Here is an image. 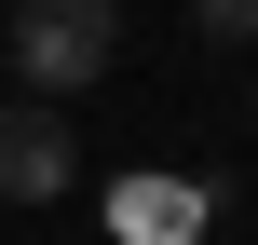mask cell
Listing matches in <instances>:
<instances>
[{
	"label": "cell",
	"instance_id": "cell-1",
	"mask_svg": "<svg viewBox=\"0 0 258 245\" xmlns=\"http://www.w3.org/2000/svg\"><path fill=\"white\" fill-rule=\"evenodd\" d=\"M0 55H14V82H27L41 109H54V95H95L109 55H122V0H14Z\"/></svg>",
	"mask_w": 258,
	"mask_h": 245
},
{
	"label": "cell",
	"instance_id": "cell-2",
	"mask_svg": "<svg viewBox=\"0 0 258 245\" xmlns=\"http://www.w3.org/2000/svg\"><path fill=\"white\" fill-rule=\"evenodd\" d=\"M68 177H82V136H68V109H0V205H68Z\"/></svg>",
	"mask_w": 258,
	"mask_h": 245
},
{
	"label": "cell",
	"instance_id": "cell-3",
	"mask_svg": "<svg viewBox=\"0 0 258 245\" xmlns=\"http://www.w3.org/2000/svg\"><path fill=\"white\" fill-rule=\"evenodd\" d=\"M204 14V41H258V0H190Z\"/></svg>",
	"mask_w": 258,
	"mask_h": 245
}]
</instances>
